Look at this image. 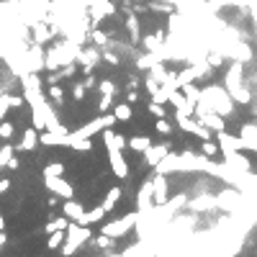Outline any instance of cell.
<instances>
[{
  "label": "cell",
  "mask_w": 257,
  "mask_h": 257,
  "mask_svg": "<svg viewBox=\"0 0 257 257\" xmlns=\"http://www.w3.org/2000/svg\"><path fill=\"white\" fill-rule=\"evenodd\" d=\"M100 93H116V87L111 80H100Z\"/></svg>",
  "instance_id": "34"
},
{
  "label": "cell",
  "mask_w": 257,
  "mask_h": 257,
  "mask_svg": "<svg viewBox=\"0 0 257 257\" xmlns=\"http://www.w3.org/2000/svg\"><path fill=\"white\" fill-rule=\"evenodd\" d=\"M5 168H10V170H18V168H21V160H18V157H10Z\"/></svg>",
  "instance_id": "35"
},
{
  "label": "cell",
  "mask_w": 257,
  "mask_h": 257,
  "mask_svg": "<svg viewBox=\"0 0 257 257\" xmlns=\"http://www.w3.org/2000/svg\"><path fill=\"white\" fill-rule=\"evenodd\" d=\"M36 144H39V129H36V126L26 129V131H23V137H21L18 149H21V152H31V149H36Z\"/></svg>",
  "instance_id": "14"
},
{
  "label": "cell",
  "mask_w": 257,
  "mask_h": 257,
  "mask_svg": "<svg viewBox=\"0 0 257 257\" xmlns=\"http://www.w3.org/2000/svg\"><path fill=\"white\" fill-rule=\"evenodd\" d=\"M139 221V214H129V216H124V219H118V221H113V224H105V226H100V232L103 234H108L111 239L113 237H121V234H126L134 224Z\"/></svg>",
  "instance_id": "5"
},
{
  "label": "cell",
  "mask_w": 257,
  "mask_h": 257,
  "mask_svg": "<svg viewBox=\"0 0 257 257\" xmlns=\"http://www.w3.org/2000/svg\"><path fill=\"white\" fill-rule=\"evenodd\" d=\"M70 226V219L67 216H62V219H54V221H49L47 226H44V232L47 234H52V232H57V229H67Z\"/></svg>",
  "instance_id": "21"
},
{
  "label": "cell",
  "mask_w": 257,
  "mask_h": 257,
  "mask_svg": "<svg viewBox=\"0 0 257 257\" xmlns=\"http://www.w3.org/2000/svg\"><path fill=\"white\" fill-rule=\"evenodd\" d=\"M113 124H116V116H113V113H105V116H100V118H93L90 124H85L83 129H78L75 134H65L62 147H72L75 142L90 139L93 134H98V131H103V129H108V126H113Z\"/></svg>",
  "instance_id": "2"
},
{
  "label": "cell",
  "mask_w": 257,
  "mask_h": 257,
  "mask_svg": "<svg viewBox=\"0 0 257 257\" xmlns=\"http://www.w3.org/2000/svg\"><path fill=\"white\" fill-rule=\"evenodd\" d=\"M49 98H52V100H57L59 105H62V100H65V90L59 87L57 83H52V87H49Z\"/></svg>",
  "instance_id": "27"
},
{
  "label": "cell",
  "mask_w": 257,
  "mask_h": 257,
  "mask_svg": "<svg viewBox=\"0 0 257 257\" xmlns=\"http://www.w3.org/2000/svg\"><path fill=\"white\" fill-rule=\"evenodd\" d=\"M155 129H157L160 134H170V131H172V124L162 116V118H157V121H155Z\"/></svg>",
  "instance_id": "29"
},
{
  "label": "cell",
  "mask_w": 257,
  "mask_h": 257,
  "mask_svg": "<svg viewBox=\"0 0 257 257\" xmlns=\"http://www.w3.org/2000/svg\"><path fill=\"white\" fill-rule=\"evenodd\" d=\"M65 239H67V229H57V232H52V234H49L47 247H49V250H59V247L65 245Z\"/></svg>",
  "instance_id": "17"
},
{
  "label": "cell",
  "mask_w": 257,
  "mask_h": 257,
  "mask_svg": "<svg viewBox=\"0 0 257 257\" xmlns=\"http://www.w3.org/2000/svg\"><path fill=\"white\" fill-rule=\"evenodd\" d=\"M239 137L245 139V144H247L250 152H257V124H242Z\"/></svg>",
  "instance_id": "12"
},
{
  "label": "cell",
  "mask_w": 257,
  "mask_h": 257,
  "mask_svg": "<svg viewBox=\"0 0 257 257\" xmlns=\"http://www.w3.org/2000/svg\"><path fill=\"white\" fill-rule=\"evenodd\" d=\"M111 105H113V93H103V98H100V103H98V111L105 113Z\"/></svg>",
  "instance_id": "28"
},
{
  "label": "cell",
  "mask_w": 257,
  "mask_h": 257,
  "mask_svg": "<svg viewBox=\"0 0 257 257\" xmlns=\"http://www.w3.org/2000/svg\"><path fill=\"white\" fill-rule=\"evenodd\" d=\"M221 155L226 157V162L232 165L234 172H250L252 162H250L247 157H242V152H234V149H221Z\"/></svg>",
  "instance_id": "6"
},
{
  "label": "cell",
  "mask_w": 257,
  "mask_h": 257,
  "mask_svg": "<svg viewBox=\"0 0 257 257\" xmlns=\"http://www.w3.org/2000/svg\"><path fill=\"white\" fill-rule=\"evenodd\" d=\"M129 147L134 149V152H147V149L152 147V139H149V137H131Z\"/></svg>",
  "instance_id": "18"
},
{
  "label": "cell",
  "mask_w": 257,
  "mask_h": 257,
  "mask_svg": "<svg viewBox=\"0 0 257 257\" xmlns=\"http://www.w3.org/2000/svg\"><path fill=\"white\" fill-rule=\"evenodd\" d=\"M160 36L162 34H152V36H144V47L149 49V52H160L162 47H160Z\"/></svg>",
  "instance_id": "25"
},
{
  "label": "cell",
  "mask_w": 257,
  "mask_h": 257,
  "mask_svg": "<svg viewBox=\"0 0 257 257\" xmlns=\"http://www.w3.org/2000/svg\"><path fill=\"white\" fill-rule=\"evenodd\" d=\"M93 39H95L98 44H105V34H98V31H95V34H93Z\"/></svg>",
  "instance_id": "38"
},
{
  "label": "cell",
  "mask_w": 257,
  "mask_h": 257,
  "mask_svg": "<svg viewBox=\"0 0 257 257\" xmlns=\"http://www.w3.org/2000/svg\"><path fill=\"white\" fill-rule=\"evenodd\" d=\"M87 237H90V229H87L85 224H80V221L70 224L67 226V239H65V245H62V255H75V252H78V247L83 245Z\"/></svg>",
  "instance_id": "3"
},
{
  "label": "cell",
  "mask_w": 257,
  "mask_h": 257,
  "mask_svg": "<svg viewBox=\"0 0 257 257\" xmlns=\"http://www.w3.org/2000/svg\"><path fill=\"white\" fill-rule=\"evenodd\" d=\"M65 216H67L70 221H80V216H83V206H80L78 201L67 198V203H65Z\"/></svg>",
  "instance_id": "16"
},
{
  "label": "cell",
  "mask_w": 257,
  "mask_h": 257,
  "mask_svg": "<svg viewBox=\"0 0 257 257\" xmlns=\"http://www.w3.org/2000/svg\"><path fill=\"white\" fill-rule=\"evenodd\" d=\"M85 93H87V87H85V83H75V87H72V98H75V100L80 103V100L85 98Z\"/></svg>",
  "instance_id": "30"
},
{
  "label": "cell",
  "mask_w": 257,
  "mask_h": 257,
  "mask_svg": "<svg viewBox=\"0 0 257 257\" xmlns=\"http://www.w3.org/2000/svg\"><path fill=\"white\" fill-rule=\"evenodd\" d=\"M152 195H155V206H162L165 201H168V177H165L162 172L155 175V190H152Z\"/></svg>",
  "instance_id": "11"
},
{
  "label": "cell",
  "mask_w": 257,
  "mask_h": 257,
  "mask_svg": "<svg viewBox=\"0 0 257 257\" xmlns=\"http://www.w3.org/2000/svg\"><path fill=\"white\" fill-rule=\"evenodd\" d=\"M3 245H5V234H3V232H0V247H3Z\"/></svg>",
  "instance_id": "40"
},
{
  "label": "cell",
  "mask_w": 257,
  "mask_h": 257,
  "mask_svg": "<svg viewBox=\"0 0 257 257\" xmlns=\"http://www.w3.org/2000/svg\"><path fill=\"white\" fill-rule=\"evenodd\" d=\"M126 26H129V31H131V36H134V39H139V21H137V18L131 16V18L126 21Z\"/></svg>",
  "instance_id": "31"
},
{
  "label": "cell",
  "mask_w": 257,
  "mask_h": 257,
  "mask_svg": "<svg viewBox=\"0 0 257 257\" xmlns=\"http://www.w3.org/2000/svg\"><path fill=\"white\" fill-rule=\"evenodd\" d=\"M103 59H105V62H108V65H118V59H116L113 54H103Z\"/></svg>",
  "instance_id": "37"
},
{
  "label": "cell",
  "mask_w": 257,
  "mask_h": 257,
  "mask_svg": "<svg viewBox=\"0 0 257 257\" xmlns=\"http://www.w3.org/2000/svg\"><path fill=\"white\" fill-rule=\"evenodd\" d=\"M13 131H16V126H13V121H0V139H13Z\"/></svg>",
  "instance_id": "23"
},
{
  "label": "cell",
  "mask_w": 257,
  "mask_h": 257,
  "mask_svg": "<svg viewBox=\"0 0 257 257\" xmlns=\"http://www.w3.org/2000/svg\"><path fill=\"white\" fill-rule=\"evenodd\" d=\"M105 214H108V211H105L103 206H95L93 211H87V214H83L80 216V224H85V226H90V224H95V221H100Z\"/></svg>",
  "instance_id": "15"
},
{
  "label": "cell",
  "mask_w": 257,
  "mask_h": 257,
  "mask_svg": "<svg viewBox=\"0 0 257 257\" xmlns=\"http://www.w3.org/2000/svg\"><path fill=\"white\" fill-rule=\"evenodd\" d=\"M113 116H116V121H129V118L134 116V113H131V105H129V103H116Z\"/></svg>",
  "instance_id": "20"
},
{
  "label": "cell",
  "mask_w": 257,
  "mask_h": 257,
  "mask_svg": "<svg viewBox=\"0 0 257 257\" xmlns=\"http://www.w3.org/2000/svg\"><path fill=\"white\" fill-rule=\"evenodd\" d=\"M226 90H229V95L234 93V90H239L242 87V62H234L232 67H229V72H226Z\"/></svg>",
  "instance_id": "10"
},
{
  "label": "cell",
  "mask_w": 257,
  "mask_h": 257,
  "mask_svg": "<svg viewBox=\"0 0 257 257\" xmlns=\"http://www.w3.org/2000/svg\"><path fill=\"white\" fill-rule=\"evenodd\" d=\"M44 185H47V190L62 195V198H75V188L67 183V180H62V175H44Z\"/></svg>",
  "instance_id": "4"
},
{
  "label": "cell",
  "mask_w": 257,
  "mask_h": 257,
  "mask_svg": "<svg viewBox=\"0 0 257 257\" xmlns=\"http://www.w3.org/2000/svg\"><path fill=\"white\" fill-rule=\"evenodd\" d=\"M149 111H152L157 118H162V116H165V108H162V103H155V100L149 103Z\"/></svg>",
  "instance_id": "33"
},
{
  "label": "cell",
  "mask_w": 257,
  "mask_h": 257,
  "mask_svg": "<svg viewBox=\"0 0 257 257\" xmlns=\"http://www.w3.org/2000/svg\"><path fill=\"white\" fill-rule=\"evenodd\" d=\"M108 160H111V170L116 177H129V165H126L121 149H108Z\"/></svg>",
  "instance_id": "8"
},
{
  "label": "cell",
  "mask_w": 257,
  "mask_h": 257,
  "mask_svg": "<svg viewBox=\"0 0 257 257\" xmlns=\"http://www.w3.org/2000/svg\"><path fill=\"white\" fill-rule=\"evenodd\" d=\"M8 188H10V180H8V177H3V180H0V193H5Z\"/></svg>",
  "instance_id": "36"
},
{
  "label": "cell",
  "mask_w": 257,
  "mask_h": 257,
  "mask_svg": "<svg viewBox=\"0 0 257 257\" xmlns=\"http://www.w3.org/2000/svg\"><path fill=\"white\" fill-rule=\"evenodd\" d=\"M168 155H170V144H157V147H149L147 152H144V157H147V165H149V168H157L160 160H165Z\"/></svg>",
  "instance_id": "9"
},
{
  "label": "cell",
  "mask_w": 257,
  "mask_h": 257,
  "mask_svg": "<svg viewBox=\"0 0 257 257\" xmlns=\"http://www.w3.org/2000/svg\"><path fill=\"white\" fill-rule=\"evenodd\" d=\"M44 175H65V165L62 162H49L44 168Z\"/></svg>",
  "instance_id": "26"
},
{
  "label": "cell",
  "mask_w": 257,
  "mask_h": 257,
  "mask_svg": "<svg viewBox=\"0 0 257 257\" xmlns=\"http://www.w3.org/2000/svg\"><path fill=\"white\" fill-rule=\"evenodd\" d=\"M118 198H121V188H111L108 190V195H105V201L100 203L105 211H113L116 208V203H118Z\"/></svg>",
  "instance_id": "19"
},
{
  "label": "cell",
  "mask_w": 257,
  "mask_h": 257,
  "mask_svg": "<svg viewBox=\"0 0 257 257\" xmlns=\"http://www.w3.org/2000/svg\"><path fill=\"white\" fill-rule=\"evenodd\" d=\"M103 144H105V149H124V147H129V142L121 137V134L111 131V126L103 131Z\"/></svg>",
  "instance_id": "13"
},
{
  "label": "cell",
  "mask_w": 257,
  "mask_h": 257,
  "mask_svg": "<svg viewBox=\"0 0 257 257\" xmlns=\"http://www.w3.org/2000/svg\"><path fill=\"white\" fill-rule=\"evenodd\" d=\"M216 142L221 149H234V152H247V144L242 137H232L226 131H216Z\"/></svg>",
  "instance_id": "7"
},
{
  "label": "cell",
  "mask_w": 257,
  "mask_h": 257,
  "mask_svg": "<svg viewBox=\"0 0 257 257\" xmlns=\"http://www.w3.org/2000/svg\"><path fill=\"white\" fill-rule=\"evenodd\" d=\"M5 229V219H3V214H0V232Z\"/></svg>",
  "instance_id": "39"
},
{
  "label": "cell",
  "mask_w": 257,
  "mask_h": 257,
  "mask_svg": "<svg viewBox=\"0 0 257 257\" xmlns=\"http://www.w3.org/2000/svg\"><path fill=\"white\" fill-rule=\"evenodd\" d=\"M201 100L211 111H216L219 116H229L232 108H234V98L219 85H208L206 90H201Z\"/></svg>",
  "instance_id": "1"
},
{
  "label": "cell",
  "mask_w": 257,
  "mask_h": 257,
  "mask_svg": "<svg viewBox=\"0 0 257 257\" xmlns=\"http://www.w3.org/2000/svg\"><path fill=\"white\" fill-rule=\"evenodd\" d=\"M201 149H203V155H206V157H216V155L221 152V147H219V144H214V142H208V139H203Z\"/></svg>",
  "instance_id": "24"
},
{
  "label": "cell",
  "mask_w": 257,
  "mask_h": 257,
  "mask_svg": "<svg viewBox=\"0 0 257 257\" xmlns=\"http://www.w3.org/2000/svg\"><path fill=\"white\" fill-rule=\"evenodd\" d=\"M157 59H160V52H152V54H147L139 59V70H152L157 65Z\"/></svg>",
  "instance_id": "22"
},
{
  "label": "cell",
  "mask_w": 257,
  "mask_h": 257,
  "mask_svg": "<svg viewBox=\"0 0 257 257\" xmlns=\"http://www.w3.org/2000/svg\"><path fill=\"white\" fill-rule=\"evenodd\" d=\"M147 90L155 95L157 90H160V80H157V78H147Z\"/></svg>",
  "instance_id": "32"
}]
</instances>
